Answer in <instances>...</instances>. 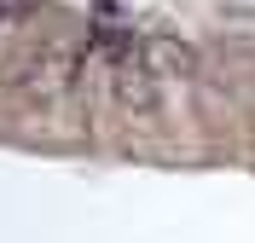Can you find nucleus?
I'll return each instance as SVG.
<instances>
[{
    "instance_id": "f257e3e1",
    "label": "nucleus",
    "mask_w": 255,
    "mask_h": 243,
    "mask_svg": "<svg viewBox=\"0 0 255 243\" xmlns=\"http://www.w3.org/2000/svg\"><path fill=\"white\" fill-rule=\"evenodd\" d=\"M139 52H145V70H151L157 81H191L197 70H203L197 47L174 41V35H145V41H139Z\"/></svg>"
},
{
    "instance_id": "f03ea898",
    "label": "nucleus",
    "mask_w": 255,
    "mask_h": 243,
    "mask_svg": "<svg viewBox=\"0 0 255 243\" xmlns=\"http://www.w3.org/2000/svg\"><path fill=\"white\" fill-rule=\"evenodd\" d=\"M116 98H122L128 110L151 116V110H157V76H151L145 64H122V70H116Z\"/></svg>"
},
{
    "instance_id": "7ed1b4c3",
    "label": "nucleus",
    "mask_w": 255,
    "mask_h": 243,
    "mask_svg": "<svg viewBox=\"0 0 255 243\" xmlns=\"http://www.w3.org/2000/svg\"><path fill=\"white\" fill-rule=\"evenodd\" d=\"M0 17H6V6H0Z\"/></svg>"
}]
</instances>
